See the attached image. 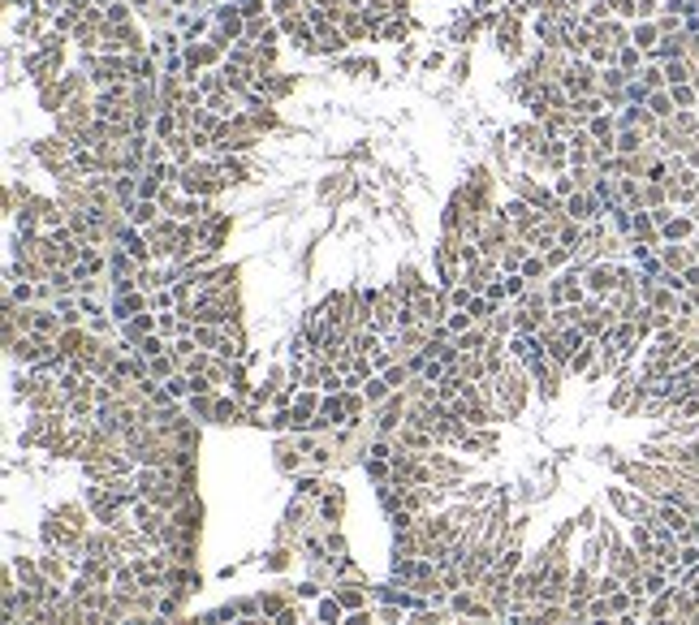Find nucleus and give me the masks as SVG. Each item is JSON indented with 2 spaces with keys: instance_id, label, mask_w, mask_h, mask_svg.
<instances>
[{
  "instance_id": "obj_23",
  "label": "nucleus",
  "mask_w": 699,
  "mask_h": 625,
  "mask_svg": "<svg viewBox=\"0 0 699 625\" xmlns=\"http://www.w3.org/2000/svg\"><path fill=\"white\" fill-rule=\"evenodd\" d=\"M397 621H402V604H385L376 612V625H397Z\"/></svg>"
},
{
  "instance_id": "obj_2",
  "label": "nucleus",
  "mask_w": 699,
  "mask_h": 625,
  "mask_svg": "<svg viewBox=\"0 0 699 625\" xmlns=\"http://www.w3.org/2000/svg\"><path fill=\"white\" fill-rule=\"evenodd\" d=\"M582 281H588V294L592 298H609V294H618V268H609V264H592L588 272H582Z\"/></svg>"
},
{
  "instance_id": "obj_16",
  "label": "nucleus",
  "mask_w": 699,
  "mask_h": 625,
  "mask_svg": "<svg viewBox=\"0 0 699 625\" xmlns=\"http://www.w3.org/2000/svg\"><path fill=\"white\" fill-rule=\"evenodd\" d=\"M445 328H449L453 336H462V332H471V328H475V319H471V311H449Z\"/></svg>"
},
{
  "instance_id": "obj_10",
  "label": "nucleus",
  "mask_w": 699,
  "mask_h": 625,
  "mask_svg": "<svg viewBox=\"0 0 699 625\" xmlns=\"http://www.w3.org/2000/svg\"><path fill=\"white\" fill-rule=\"evenodd\" d=\"M247 410L238 406V401H233V397H216V419L212 423H220V427H233V423H238Z\"/></svg>"
},
{
  "instance_id": "obj_26",
  "label": "nucleus",
  "mask_w": 699,
  "mask_h": 625,
  "mask_svg": "<svg viewBox=\"0 0 699 625\" xmlns=\"http://www.w3.org/2000/svg\"><path fill=\"white\" fill-rule=\"evenodd\" d=\"M272 621H277V625H302V612H298V608L289 604V608H285L281 616H272Z\"/></svg>"
},
{
  "instance_id": "obj_20",
  "label": "nucleus",
  "mask_w": 699,
  "mask_h": 625,
  "mask_svg": "<svg viewBox=\"0 0 699 625\" xmlns=\"http://www.w3.org/2000/svg\"><path fill=\"white\" fill-rule=\"evenodd\" d=\"M294 487H298V496H324V483H319L315 474H298Z\"/></svg>"
},
{
  "instance_id": "obj_3",
  "label": "nucleus",
  "mask_w": 699,
  "mask_h": 625,
  "mask_svg": "<svg viewBox=\"0 0 699 625\" xmlns=\"http://www.w3.org/2000/svg\"><path fill=\"white\" fill-rule=\"evenodd\" d=\"M69 565H74V561H69V556H61V552H52V548L39 556V569H44V578H48V582H61V586L69 582Z\"/></svg>"
},
{
  "instance_id": "obj_17",
  "label": "nucleus",
  "mask_w": 699,
  "mask_h": 625,
  "mask_svg": "<svg viewBox=\"0 0 699 625\" xmlns=\"http://www.w3.org/2000/svg\"><path fill=\"white\" fill-rule=\"evenodd\" d=\"M406 35H410V26H406V18H402V22L393 18V22H385V31H380V39H385V44H402Z\"/></svg>"
},
{
  "instance_id": "obj_18",
  "label": "nucleus",
  "mask_w": 699,
  "mask_h": 625,
  "mask_svg": "<svg viewBox=\"0 0 699 625\" xmlns=\"http://www.w3.org/2000/svg\"><path fill=\"white\" fill-rule=\"evenodd\" d=\"M639 61H643V52H639L635 44H626V48L618 52V69H626V74H635V69H639Z\"/></svg>"
},
{
  "instance_id": "obj_22",
  "label": "nucleus",
  "mask_w": 699,
  "mask_h": 625,
  "mask_svg": "<svg viewBox=\"0 0 699 625\" xmlns=\"http://www.w3.org/2000/svg\"><path fill=\"white\" fill-rule=\"evenodd\" d=\"M285 565H289V548H272L264 556V569H285Z\"/></svg>"
},
{
  "instance_id": "obj_29",
  "label": "nucleus",
  "mask_w": 699,
  "mask_h": 625,
  "mask_svg": "<svg viewBox=\"0 0 699 625\" xmlns=\"http://www.w3.org/2000/svg\"><path fill=\"white\" fill-rule=\"evenodd\" d=\"M457 625H471V621H457Z\"/></svg>"
},
{
  "instance_id": "obj_5",
  "label": "nucleus",
  "mask_w": 699,
  "mask_h": 625,
  "mask_svg": "<svg viewBox=\"0 0 699 625\" xmlns=\"http://www.w3.org/2000/svg\"><path fill=\"white\" fill-rule=\"evenodd\" d=\"M319 514H324V522H328V526H337V522H341V514H345V491H341V487H332V491H324V496H319Z\"/></svg>"
},
{
  "instance_id": "obj_8",
  "label": "nucleus",
  "mask_w": 699,
  "mask_h": 625,
  "mask_svg": "<svg viewBox=\"0 0 699 625\" xmlns=\"http://www.w3.org/2000/svg\"><path fill=\"white\" fill-rule=\"evenodd\" d=\"M690 229H695V220H690V216H673L669 224H660V237H665V241H673V246H682V241L690 237Z\"/></svg>"
},
{
  "instance_id": "obj_24",
  "label": "nucleus",
  "mask_w": 699,
  "mask_h": 625,
  "mask_svg": "<svg viewBox=\"0 0 699 625\" xmlns=\"http://www.w3.org/2000/svg\"><path fill=\"white\" fill-rule=\"evenodd\" d=\"M341 625H376V612L372 608H359V612H345Z\"/></svg>"
},
{
  "instance_id": "obj_6",
  "label": "nucleus",
  "mask_w": 699,
  "mask_h": 625,
  "mask_svg": "<svg viewBox=\"0 0 699 625\" xmlns=\"http://www.w3.org/2000/svg\"><path fill=\"white\" fill-rule=\"evenodd\" d=\"M86 341H91V328H61V336H56V354L74 358Z\"/></svg>"
},
{
  "instance_id": "obj_12",
  "label": "nucleus",
  "mask_w": 699,
  "mask_h": 625,
  "mask_svg": "<svg viewBox=\"0 0 699 625\" xmlns=\"http://www.w3.org/2000/svg\"><path fill=\"white\" fill-rule=\"evenodd\" d=\"M588 134H592L596 143H613V139H618V134H613V116H605V112L592 116V121H588Z\"/></svg>"
},
{
  "instance_id": "obj_7",
  "label": "nucleus",
  "mask_w": 699,
  "mask_h": 625,
  "mask_svg": "<svg viewBox=\"0 0 699 625\" xmlns=\"http://www.w3.org/2000/svg\"><path fill=\"white\" fill-rule=\"evenodd\" d=\"M656 39H660V26H656V22H639V26L630 31V44H635L639 52H656Z\"/></svg>"
},
{
  "instance_id": "obj_13",
  "label": "nucleus",
  "mask_w": 699,
  "mask_h": 625,
  "mask_svg": "<svg viewBox=\"0 0 699 625\" xmlns=\"http://www.w3.org/2000/svg\"><path fill=\"white\" fill-rule=\"evenodd\" d=\"M319 621H324V625H341V621H345V608L337 604V595L319 599Z\"/></svg>"
},
{
  "instance_id": "obj_11",
  "label": "nucleus",
  "mask_w": 699,
  "mask_h": 625,
  "mask_svg": "<svg viewBox=\"0 0 699 625\" xmlns=\"http://www.w3.org/2000/svg\"><path fill=\"white\" fill-rule=\"evenodd\" d=\"M363 397H367V406H385V401L393 397V389H389L385 375H372V380L363 384Z\"/></svg>"
},
{
  "instance_id": "obj_28",
  "label": "nucleus",
  "mask_w": 699,
  "mask_h": 625,
  "mask_svg": "<svg viewBox=\"0 0 699 625\" xmlns=\"http://www.w3.org/2000/svg\"><path fill=\"white\" fill-rule=\"evenodd\" d=\"M238 625H268V621H259V616H242Z\"/></svg>"
},
{
  "instance_id": "obj_21",
  "label": "nucleus",
  "mask_w": 699,
  "mask_h": 625,
  "mask_svg": "<svg viewBox=\"0 0 699 625\" xmlns=\"http://www.w3.org/2000/svg\"><path fill=\"white\" fill-rule=\"evenodd\" d=\"M643 86H648V95H652V91H660V86H665V69L648 65V69H643Z\"/></svg>"
},
{
  "instance_id": "obj_14",
  "label": "nucleus",
  "mask_w": 699,
  "mask_h": 625,
  "mask_svg": "<svg viewBox=\"0 0 699 625\" xmlns=\"http://www.w3.org/2000/svg\"><path fill=\"white\" fill-rule=\"evenodd\" d=\"M164 393H169L173 401H182V397H190V393H194V389H190V375H186V371H177V375H173V380H164Z\"/></svg>"
},
{
  "instance_id": "obj_25",
  "label": "nucleus",
  "mask_w": 699,
  "mask_h": 625,
  "mask_svg": "<svg viewBox=\"0 0 699 625\" xmlns=\"http://www.w3.org/2000/svg\"><path fill=\"white\" fill-rule=\"evenodd\" d=\"M238 9H242V18L251 22V18H259V14H264V0H238Z\"/></svg>"
},
{
  "instance_id": "obj_27",
  "label": "nucleus",
  "mask_w": 699,
  "mask_h": 625,
  "mask_svg": "<svg viewBox=\"0 0 699 625\" xmlns=\"http://www.w3.org/2000/svg\"><path fill=\"white\" fill-rule=\"evenodd\" d=\"M319 595V582H302V586H294V599H315Z\"/></svg>"
},
{
  "instance_id": "obj_15",
  "label": "nucleus",
  "mask_w": 699,
  "mask_h": 625,
  "mask_svg": "<svg viewBox=\"0 0 699 625\" xmlns=\"http://www.w3.org/2000/svg\"><path fill=\"white\" fill-rule=\"evenodd\" d=\"M669 95H673V104H678V112H690V108H695V99H699L690 82H682V86H669Z\"/></svg>"
},
{
  "instance_id": "obj_1",
  "label": "nucleus",
  "mask_w": 699,
  "mask_h": 625,
  "mask_svg": "<svg viewBox=\"0 0 699 625\" xmlns=\"http://www.w3.org/2000/svg\"><path fill=\"white\" fill-rule=\"evenodd\" d=\"M186 194H194V199H212V194H220L224 190V173H220V164H207V160H190L186 169H182V181H177Z\"/></svg>"
},
{
  "instance_id": "obj_9",
  "label": "nucleus",
  "mask_w": 699,
  "mask_h": 625,
  "mask_svg": "<svg viewBox=\"0 0 699 625\" xmlns=\"http://www.w3.org/2000/svg\"><path fill=\"white\" fill-rule=\"evenodd\" d=\"M690 250L686 246H665V255H660V264H665V272H686L690 268Z\"/></svg>"
},
{
  "instance_id": "obj_4",
  "label": "nucleus",
  "mask_w": 699,
  "mask_h": 625,
  "mask_svg": "<svg viewBox=\"0 0 699 625\" xmlns=\"http://www.w3.org/2000/svg\"><path fill=\"white\" fill-rule=\"evenodd\" d=\"M91 505H78V500H61V505H56V514L78 531V535H86V526H91V514H86Z\"/></svg>"
},
{
  "instance_id": "obj_19",
  "label": "nucleus",
  "mask_w": 699,
  "mask_h": 625,
  "mask_svg": "<svg viewBox=\"0 0 699 625\" xmlns=\"http://www.w3.org/2000/svg\"><path fill=\"white\" fill-rule=\"evenodd\" d=\"M108 26H130V9H126V0H116V5H108Z\"/></svg>"
}]
</instances>
